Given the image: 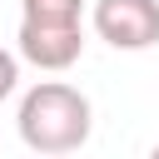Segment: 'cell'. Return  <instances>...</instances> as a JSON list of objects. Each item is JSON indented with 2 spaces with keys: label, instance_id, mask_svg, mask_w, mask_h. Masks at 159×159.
<instances>
[{
  "label": "cell",
  "instance_id": "6da1fadb",
  "mask_svg": "<svg viewBox=\"0 0 159 159\" xmlns=\"http://www.w3.org/2000/svg\"><path fill=\"white\" fill-rule=\"evenodd\" d=\"M15 129L25 139V149H35L40 159L55 154H80L89 129H94V109L89 94L65 84V80H40L25 89L20 109H15Z\"/></svg>",
  "mask_w": 159,
  "mask_h": 159
},
{
  "label": "cell",
  "instance_id": "7a4b0ae2",
  "mask_svg": "<svg viewBox=\"0 0 159 159\" xmlns=\"http://www.w3.org/2000/svg\"><path fill=\"white\" fill-rule=\"evenodd\" d=\"M94 35L114 50L159 45V0H94Z\"/></svg>",
  "mask_w": 159,
  "mask_h": 159
},
{
  "label": "cell",
  "instance_id": "3957f363",
  "mask_svg": "<svg viewBox=\"0 0 159 159\" xmlns=\"http://www.w3.org/2000/svg\"><path fill=\"white\" fill-rule=\"evenodd\" d=\"M15 55L25 65H35V70L60 75L84 55V25H30V20H20Z\"/></svg>",
  "mask_w": 159,
  "mask_h": 159
},
{
  "label": "cell",
  "instance_id": "277c9868",
  "mask_svg": "<svg viewBox=\"0 0 159 159\" xmlns=\"http://www.w3.org/2000/svg\"><path fill=\"white\" fill-rule=\"evenodd\" d=\"M20 20H30V25H80L84 0H20Z\"/></svg>",
  "mask_w": 159,
  "mask_h": 159
},
{
  "label": "cell",
  "instance_id": "5b68a950",
  "mask_svg": "<svg viewBox=\"0 0 159 159\" xmlns=\"http://www.w3.org/2000/svg\"><path fill=\"white\" fill-rule=\"evenodd\" d=\"M15 84H20V55L0 45V99H10V94H15Z\"/></svg>",
  "mask_w": 159,
  "mask_h": 159
},
{
  "label": "cell",
  "instance_id": "8992f818",
  "mask_svg": "<svg viewBox=\"0 0 159 159\" xmlns=\"http://www.w3.org/2000/svg\"><path fill=\"white\" fill-rule=\"evenodd\" d=\"M149 159H159V144H154V149H149Z\"/></svg>",
  "mask_w": 159,
  "mask_h": 159
},
{
  "label": "cell",
  "instance_id": "52a82bcc",
  "mask_svg": "<svg viewBox=\"0 0 159 159\" xmlns=\"http://www.w3.org/2000/svg\"><path fill=\"white\" fill-rule=\"evenodd\" d=\"M55 159H70V154H55Z\"/></svg>",
  "mask_w": 159,
  "mask_h": 159
}]
</instances>
